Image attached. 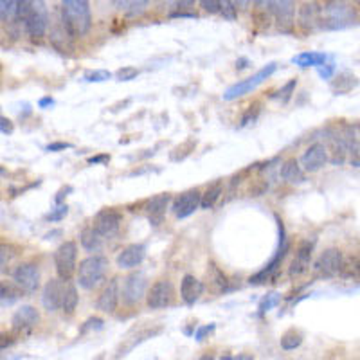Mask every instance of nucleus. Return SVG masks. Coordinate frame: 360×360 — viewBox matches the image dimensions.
<instances>
[{"label": "nucleus", "instance_id": "1", "mask_svg": "<svg viewBox=\"0 0 360 360\" xmlns=\"http://www.w3.org/2000/svg\"><path fill=\"white\" fill-rule=\"evenodd\" d=\"M61 22L73 37L87 35L92 26L88 0H61Z\"/></svg>", "mask_w": 360, "mask_h": 360}, {"label": "nucleus", "instance_id": "2", "mask_svg": "<svg viewBox=\"0 0 360 360\" xmlns=\"http://www.w3.org/2000/svg\"><path fill=\"white\" fill-rule=\"evenodd\" d=\"M357 13L348 0H326L321 8L324 29H344L355 22Z\"/></svg>", "mask_w": 360, "mask_h": 360}, {"label": "nucleus", "instance_id": "3", "mask_svg": "<svg viewBox=\"0 0 360 360\" xmlns=\"http://www.w3.org/2000/svg\"><path fill=\"white\" fill-rule=\"evenodd\" d=\"M108 270V260L105 256H88L78 267V283L85 290H94Z\"/></svg>", "mask_w": 360, "mask_h": 360}, {"label": "nucleus", "instance_id": "4", "mask_svg": "<svg viewBox=\"0 0 360 360\" xmlns=\"http://www.w3.org/2000/svg\"><path fill=\"white\" fill-rule=\"evenodd\" d=\"M76 260H78V245L74 242H64L55 251V267L58 278L70 281L76 272Z\"/></svg>", "mask_w": 360, "mask_h": 360}, {"label": "nucleus", "instance_id": "5", "mask_svg": "<svg viewBox=\"0 0 360 360\" xmlns=\"http://www.w3.org/2000/svg\"><path fill=\"white\" fill-rule=\"evenodd\" d=\"M276 70H278V65L276 64L265 65V67L260 68L254 76H251V78H247V79H243V82L236 83V85H233V87H229L227 91L224 92V100L234 101V100H238V97L245 96V94H249L251 91H254V88L260 87L261 83H263L265 79H269L270 76L276 73Z\"/></svg>", "mask_w": 360, "mask_h": 360}, {"label": "nucleus", "instance_id": "6", "mask_svg": "<svg viewBox=\"0 0 360 360\" xmlns=\"http://www.w3.org/2000/svg\"><path fill=\"white\" fill-rule=\"evenodd\" d=\"M47 22H49V17H47L44 0H31L29 11L26 15V20H23V26H26V31L29 32V37H44L47 31Z\"/></svg>", "mask_w": 360, "mask_h": 360}, {"label": "nucleus", "instance_id": "7", "mask_svg": "<svg viewBox=\"0 0 360 360\" xmlns=\"http://www.w3.org/2000/svg\"><path fill=\"white\" fill-rule=\"evenodd\" d=\"M278 227H279V247H278V251H276V256H274L272 260H270V263L267 265L263 270H260V272L254 274V276L249 279L251 285H261V283L269 281V279L274 276V272L278 270L279 265H281L285 254H287L288 243H287V238H285V227H283L281 220H278Z\"/></svg>", "mask_w": 360, "mask_h": 360}, {"label": "nucleus", "instance_id": "8", "mask_svg": "<svg viewBox=\"0 0 360 360\" xmlns=\"http://www.w3.org/2000/svg\"><path fill=\"white\" fill-rule=\"evenodd\" d=\"M13 281L17 287H20L23 292L32 294L40 288V270L37 263H20L13 270Z\"/></svg>", "mask_w": 360, "mask_h": 360}, {"label": "nucleus", "instance_id": "9", "mask_svg": "<svg viewBox=\"0 0 360 360\" xmlns=\"http://www.w3.org/2000/svg\"><path fill=\"white\" fill-rule=\"evenodd\" d=\"M326 132L335 137L339 142H342L348 148L350 155L353 151L360 150V123H341L328 128Z\"/></svg>", "mask_w": 360, "mask_h": 360}, {"label": "nucleus", "instance_id": "10", "mask_svg": "<svg viewBox=\"0 0 360 360\" xmlns=\"http://www.w3.org/2000/svg\"><path fill=\"white\" fill-rule=\"evenodd\" d=\"M173 301V285L168 279H159L153 283L150 292L146 296V303L151 310H162L166 306L171 305Z\"/></svg>", "mask_w": 360, "mask_h": 360}, {"label": "nucleus", "instance_id": "11", "mask_svg": "<svg viewBox=\"0 0 360 360\" xmlns=\"http://www.w3.org/2000/svg\"><path fill=\"white\" fill-rule=\"evenodd\" d=\"M121 222H123V216L121 213L115 209H101L100 213L94 216V229L103 238H112L117 234L119 227H121Z\"/></svg>", "mask_w": 360, "mask_h": 360}, {"label": "nucleus", "instance_id": "12", "mask_svg": "<svg viewBox=\"0 0 360 360\" xmlns=\"http://www.w3.org/2000/svg\"><path fill=\"white\" fill-rule=\"evenodd\" d=\"M146 292V276L142 272H133L124 279L123 285V301L128 306L137 305Z\"/></svg>", "mask_w": 360, "mask_h": 360}, {"label": "nucleus", "instance_id": "13", "mask_svg": "<svg viewBox=\"0 0 360 360\" xmlns=\"http://www.w3.org/2000/svg\"><path fill=\"white\" fill-rule=\"evenodd\" d=\"M328 160V148L324 146L323 142H314V144L303 153L301 166L306 173H315V171H319L321 168H324V164H326Z\"/></svg>", "mask_w": 360, "mask_h": 360}, {"label": "nucleus", "instance_id": "14", "mask_svg": "<svg viewBox=\"0 0 360 360\" xmlns=\"http://www.w3.org/2000/svg\"><path fill=\"white\" fill-rule=\"evenodd\" d=\"M344 269V256L339 249H328L319 256V260L315 263V270L326 278H333Z\"/></svg>", "mask_w": 360, "mask_h": 360}, {"label": "nucleus", "instance_id": "15", "mask_svg": "<svg viewBox=\"0 0 360 360\" xmlns=\"http://www.w3.org/2000/svg\"><path fill=\"white\" fill-rule=\"evenodd\" d=\"M200 204L202 195L196 191V189H191V191L182 193L178 198H175L171 211H173V214L178 220H184L187 218V216H191V214L200 207Z\"/></svg>", "mask_w": 360, "mask_h": 360}, {"label": "nucleus", "instance_id": "16", "mask_svg": "<svg viewBox=\"0 0 360 360\" xmlns=\"http://www.w3.org/2000/svg\"><path fill=\"white\" fill-rule=\"evenodd\" d=\"M64 288L65 283L61 278L47 281V285L44 287V292H41V305H44L47 312H56L58 308H61Z\"/></svg>", "mask_w": 360, "mask_h": 360}, {"label": "nucleus", "instance_id": "17", "mask_svg": "<svg viewBox=\"0 0 360 360\" xmlns=\"http://www.w3.org/2000/svg\"><path fill=\"white\" fill-rule=\"evenodd\" d=\"M144 258H146V247L142 243H132V245L124 247L123 251L119 252L115 261H117L119 269L130 270L139 267L144 261Z\"/></svg>", "mask_w": 360, "mask_h": 360}, {"label": "nucleus", "instance_id": "18", "mask_svg": "<svg viewBox=\"0 0 360 360\" xmlns=\"http://www.w3.org/2000/svg\"><path fill=\"white\" fill-rule=\"evenodd\" d=\"M40 321V314L37 312V308L26 305L20 306L19 310L13 314V319H11V324H13V330L17 333L22 332H29L38 324Z\"/></svg>", "mask_w": 360, "mask_h": 360}, {"label": "nucleus", "instance_id": "19", "mask_svg": "<svg viewBox=\"0 0 360 360\" xmlns=\"http://www.w3.org/2000/svg\"><path fill=\"white\" fill-rule=\"evenodd\" d=\"M274 15H276L279 29L290 31L294 26V17H296V2L294 0H276Z\"/></svg>", "mask_w": 360, "mask_h": 360}, {"label": "nucleus", "instance_id": "20", "mask_svg": "<svg viewBox=\"0 0 360 360\" xmlns=\"http://www.w3.org/2000/svg\"><path fill=\"white\" fill-rule=\"evenodd\" d=\"M119 296H121V292H119V279L117 278L110 279L108 285L103 288L100 299H97V310L105 312V314H112V312H115L119 303Z\"/></svg>", "mask_w": 360, "mask_h": 360}, {"label": "nucleus", "instance_id": "21", "mask_svg": "<svg viewBox=\"0 0 360 360\" xmlns=\"http://www.w3.org/2000/svg\"><path fill=\"white\" fill-rule=\"evenodd\" d=\"M312 249H314V247L308 242L301 243V247L297 249L296 258H294L292 265H290V270H288L290 278H299V276H303L305 272H308L312 261Z\"/></svg>", "mask_w": 360, "mask_h": 360}, {"label": "nucleus", "instance_id": "22", "mask_svg": "<svg viewBox=\"0 0 360 360\" xmlns=\"http://www.w3.org/2000/svg\"><path fill=\"white\" fill-rule=\"evenodd\" d=\"M202 292H204L202 281H198L191 274L184 276L182 281H180V297H182V301L186 303V305H195V303L200 299Z\"/></svg>", "mask_w": 360, "mask_h": 360}, {"label": "nucleus", "instance_id": "23", "mask_svg": "<svg viewBox=\"0 0 360 360\" xmlns=\"http://www.w3.org/2000/svg\"><path fill=\"white\" fill-rule=\"evenodd\" d=\"M299 26L305 31H314V29L321 28V8L315 2H306L299 10Z\"/></svg>", "mask_w": 360, "mask_h": 360}, {"label": "nucleus", "instance_id": "24", "mask_svg": "<svg viewBox=\"0 0 360 360\" xmlns=\"http://www.w3.org/2000/svg\"><path fill=\"white\" fill-rule=\"evenodd\" d=\"M169 200H171V196L168 195V193H164V195H157L153 196V198H150L146 204V213H148V218H150V222L153 225H159L160 222H162V218H164V213L166 209H168V204Z\"/></svg>", "mask_w": 360, "mask_h": 360}, {"label": "nucleus", "instance_id": "25", "mask_svg": "<svg viewBox=\"0 0 360 360\" xmlns=\"http://www.w3.org/2000/svg\"><path fill=\"white\" fill-rule=\"evenodd\" d=\"M279 177L288 184H301L305 182V169L296 159H288L287 162H283Z\"/></svg>", "mask_w": 360, "mask_h": 360}, {"label": "nucleus", "instance_id": "26", "mask_svg": "<svg viewBox=\"0 0 360 360\" xmlns=\"http://www.w3.org/2000/svg\"><path fill=\"white\" fill-rule=\"evenodd\" d=\"M103 240H105V238L97 233L96 229H94V225H92V227L83 229L82 234H79V243H82V247L87 252L101 251V247H103Z\"/></svg>", "mask_w": 360, "mask_h": 360}, {"label": "nucleus", "instance_id": "27", "mask_svg": "<svg viewBox=\"0 0 360 360\" xmlns=\"http://www.w3.org/2000/svg\"><path fill=\"white\" fill-rule=\"evenodd\" d=\"M326 59L328 56L324 55V53H301V55H297L292 58V64L299 65V67H321V65L326 64Z\"/></svg>", "mask_w": 360, "mask_h": 360}, {"label": "nucleus", "instance_id": "28", "mask_svg": "<svg viewBox=\"0 0 360 360\" xmlns=\"http://www.w3.org/2000/svg\"><path fill=\"white\" fill-rule=\"evenodd\" d=\"M76 306H78V290H76L73 283L65 281L64 297H61V310L67 315H70L74 314Z\"/></svg>", "mask_w": 360, "mask_h": 360}, {"label": "nucleus", "instance_id": "29", "mask_svg": "<svg viewBox=\"0 0 360 360\" xmlns=\"http://www.w3.org/2000/svg\"><path fill=\"white\" fill-rule=\"evenodd\" d=\"M220 195H222V184L216 182L202 195V209H211L216 202H218Z\"/></svg>", "mask_w": 360, "mask_h": 360}, {"label": "nucleus", "instance_id": "30", "mask_svg": "<svg viewBox=\"0 0 360 360\" xmlns=\"http://www.w3.org/2000/svg\"><path fill=\"white\" fill-rule=\"evenodd\" d=\"M23 290L22 288H15L13 285H6V283H2V290H0V299H2V306H10L13 305L17 299L20 297V294H22Z\"/></svg>", "mask_w": 360, "mask_h": 360}, {"label": "nucleus", "instance_id": "31", "mask_svg": "<svg viewBox=\"0 0 360 360\" xmlns=\"http://www.w3.org/2000/svg\"><path fill=\"white\" fill-rule=\"evenodd\" d=\"M337 79H339V82L333 83V88H335V92H337V94L350 92L351 88L355 87L357 83H359V82H357L355 76H351V74H341Z\"/></svg>", "mask_w": 360, "mask_h": 360}, {"label": "nucleus", "instance_id": "32", "mask_svg": "<svg viewBox=\"0 0 360 360\" xmlns=\"http://www.w3.org/2000/svg\"><path fill=\"white\" fill-rule=\"evenodd\" d=\"M301 342H303V337L299 335V333L288 332V333H285V335H283L281 342H279V344H281V348L285 351H292V350H296V348L301 346Z\"/></svg>", "mask_w": 360, "mask_h": 360}, {"label": "nucleus", "instance_id": "33", "mask_svg": "<svg viewBox=\"0 0 360 360\" xmlns=\"http://www.w3.org/2000/svg\"><path fill=\"white\" fill-rule=\"evenodd\" d=\"M279 301H281V296H279L278 292L267 294V296H265L263 299H261L260 308H258V310H260V315H263V314H267V312H269V310H272L274 306L279 305Z\"/></svg>", "mask_w": 360, "mask_h": 360}, {"label": "nucleus", "instance_id": "34", "mask_svg": "<svg viewBox=\"0 0 360 360\" xmlns=\"http://www.w3.org/2000/svg\"><path fill=\"white\" fill-rule=\"evenodd\" d=\"M296 87H297L296 79H290V82H288L287 85H285V87L281 88V91L274 92V94L270 97H272V100H279V101H281V103H287V101L290 100V97H292V94H294V91H296Z\"/></svg>", "mask_w": 360, "mask_h": 360}, {"label": "nucleus", "instance_id": "35", "mask_svg": "<svg viewBox=\"0 0 360 360\" xmlns=\"http://www.w3.org/2000/svg\"><path fill=\"white\" fill-rule=\"evenodd\" d=\"M17 6H19V0H0V17H2V22H8V19L17 11Z\"/></svg>", "mask_w": 360, "mask_h": 360}, {"label": "nucleus", "instance_id": "36", "mask_svg": "<svg viewBox=\"0 0 360 360\" xmlns=\"http://www.w3.org/2000/svg\"><path fill=\"white\" fill-rule=\"evenodd\" d=\"M150 4V0H130V4L126 8L128 17H139V15L144 13V10Z\"/></svg>", "mask_w": 360, "mask_h": 360}, {"label": "nucleus", "instance_id": "37", "mask_svg": "<svg viewBox=\"0 0 360 360\" xmlns=\"http://www.w3.org/2000/svg\"><path fill=\"white\" fill-rule=\"evenodd\" d=\"M220 15L225 20L236 19V4H234V0H220Z\"/></svg>", "mask_w": 360, "mask_h": 360}, {"label": "nucleus", "instance_id": "38", "mask_svg": "<svg viewBox=\"0 0 360 360\" xmlns=\"http://www.w3.org/2000/svg\"><path fill=\"white\" fill-rule=\"evenodd\" d=\"M112 78V74L108 70H91L83 76V79L88 83H103V82H108Z\"/></svg>", "mask_w": 360, "mask_h": 360}, {"label": "nucleus", "instance_id": "39", "mask_svg": "<svg viewBox=\"0 0 360 360\" xmlns=\"http://www.w3.org/2000/svg\"><path fill=\"white\" fill-rule=\"evenodd\" d=\"M115 76H117L119 82H132V79H135L137 76H139V70H137L135 67H123L119 68L117 73H115Z\"/></svg>", "mask_w": 360, "mask_h": 360}, {"label": "nucleus", "instance_id": "40", "mask_svg": "<svg viewBox=\"0 0 360 360\" xmlns=\"http://www.w3.org/2000/svg\"><path fill=\"white\" fill-rule=\"evenodd\" d=\"M67 213H68V207H67V205L58 204V207H56V209L50 211V213L47 214L46 218L49 220V222H59V220H64L65 216H67Z\"/></svg>", "mask_w": 360, "mask_h": 360}, {"label": "nucleus", "instance_id": "41", "mask_svg": "<svg viewBox=\"0 0 360 360\" xmlns=\"http://www.w3.org/2000/svg\"><path fill=\"white\" fill-rule=\"evenodd\" d=\"M202 10L209 15L220 13V0H200Z\"/></svg>", "mask_w": 360, "mask_h": 360}, {"label": "nucleus", "instance_id": "42", "mask_svg": "<svg viewBox=\"0 0 360 360\" xmlns=\"http://www.w3.org/2000/svg\"><path fill=\"white\" fill-rule=\"evenodd\" d=\"M103 324L105 323H103V319H100V317H91V319L82 326V333H87L88 330H101L103 328Z\"/></svg>", "mask_w": 360, "mask_h": 360}, {"label": "nucleus", "instance_id": "43", "mask_svg": "<svg viewBox=\"0 0 360 360\" xmlns=\"http://www.w3.org/2000/svg\"><path fill=\"white\" fill-rule=\"evenodd\" d=\"M256 8L263 13H269V11H274V6H276V0H254Z\"/></svg>", "mask_w": 360, "mask_h": 360}, {"label": "nucleus", "instance_id": "44", "mask_svg": "<svg viewBox=\"0 0 360 360\" xmlns=\"http://www.w3.org/2000/svg\"><path fill=\"white\" fill-rule=\"evenodd\" d=\"M196 0H177L175 2V10L178 11V13H182V11H187L191 10L193 6H195Z\"/></svg>", "mask_w": 360, "mask_h": 360}, {"label": "nucleus", "instance_id": "45", "mask_svg": "<svg viewBox=\"0 0 360 360\" xmlns=\"http://www.w3.org/2000/svg\"><path fill=\"white\" fill-rule=\"evenodd\" d=\"M213 330H214V324H207V326H202V328H198V330H196V332H195V339H196V341H198V342L204 341L205 335H209V333L213 332Z\"/></svg>", "mask_w": 360, "mask_h": 360}, {"label": "nucleus", "instance_id": "46", "mask_svg": "<svg viewBox=\"0 0 360 360\" xmlns=\"http://www.w3.org/2000/svg\"><path fill=\"white\" fill-rule=\"evenodd\" d=\"M0 258H2L0 270H2V272H6V267H8V263H10V249H8L6 245L0 247Z\"/></svg>", "mask_w": 360, "mask_h": 360}, {"label": "nucleus", "instance_id": "47", "mask_svg": "<svg viewBox=\"0 0 360 360\" xmlns=\"http://www.w3.org/2000/svg\"><path fill=\"white\" fill-rule=\"evenodd\" d=\"M0 130H2L4 135H10V133H13V124H11L10 119L0 117Z\"/></svg>", "mask_w": 360, "mask_h": 360}, {"label": "nucleus", "instance_id": "48", "mask_svg": "<svg viewBox=\"0 0 360 360\" xmlns=\"http://www.w3.org/2000/svg\"><path fill=\"white\" fill-rule=\"evenodd\" d=\"M67 148H73V144H68V142H50L46 150L47 151H64V150H67Z\"/></svg>", "mask_w": 360, "mask_h": 360}, {"label": "nucleus", "instance_id": "49", "mask_svg": "<svg viewBox=\"0 0 360 360\" xmlns=\"http://www.w3.org/2000/svg\"><path fill=\"white\" fill-rule=\"evenodd\" d=\"M333 70H335V67H333V65H321V67H319V76H321V78H324V79H328V78H332Z\"/></svg>", "mask_w": 360, "mask_h": 360}, {"label": "nucleus", "instance_id": "50", "mask_svg": "<svg viewBox=\"0 0 360 360\" xmlns=\"http://www.w3.org/2000/svg\"><path fill=\"white\" fill-rule=\"evenodd\" d=\"M70 191H73V187H64V189H59L58 195H56V198H55L56 204H61L65 196H67V193H70Z\"/></svg>", "mask_w": 360, "mask_h": 360}, {"label": "nucleus", "instance_id": "51", "mask_svg": "<svg viewBox=\"0 0 360 360\" xmlns=\"http://www.w3.org/2000/svg\"><path fill=\"white\" fill-rule=\"evenodd\" d=\"M350 162H351V166H353V168H360V150H357V151H353V153H351Z\"/></svg>", "mask_w": 360, "mask_h": 360}, {"label": "nucleus", "instance_id": "52", "mask_svg": "<svg viewBox=\"0 0 360 360\" xmlns=\"http://www.w3.org/2000/svg\"><path fill=\"white\" fill-rule=\"evenodd\" d=\"M110 160L108 155H97V157H91L88 159V164H101V162H106Z\"/></svg>", "mask_w": 360, "mask_h": 360}, {"label": "nucleus", "instance_id": "53", "mask_svg": "<svg viewBox=\"0 0 360 360\" xmlns=\"http://www.w3.org/2000/svg\"><path fill=\"white\" fill-rule=\"evenodd\" d=\"M53 105H55V100H53V97H41V100L38 101V106H40V108H47V106Z\"/></svg>", "mask_w": 360, "mask_h": 360}, {"label": "nucleus", "instance_id": "54", "mask_svg": "<svg viewBox=\"0 0 360 360\" xmlns=\"http://www.w3.org/2000/svg\"><path fill=\"white\" fill-rule=\"evenodd\" d=\"M112 2L117 10H126L128 4H130V0H112Z\"/></svg>", "mask_w": 360, "mask_h": 360}, {"label": "nucleus", "instance_id": "55", "mask_svg": "<svg viewBox=\"0 0 360 360\" xmlns=\"http://www.w3.org/2000/svg\"><path fill=\"white\" fill-rule=\"evenodd\" d=\"M234 4H236V8H247V6L251 4V0H234Z\"/></svg>", "mask_w": 360, "mask_h": 360}, {"label": "nucleus", "instance_id": "56", "mask_svg": "<svg viewBox=\"0 0 360 360\" xmlns=\"http://www.w3.org/2000/svg\"><path fill=\"white\" fill-rule=\"evenodd\" d=\"M247 64H249V59L242 58V59H238V61H236V67H238V68H245Z\"/></svg>", "mask_w": 360, "mask_h": 360}, {"label": "nucleus", "instance_id": "57", "mask_svg": "<svg viewBox=\"0 0 360 360\" xmlns=\"http://www.w3.org/2000/svg\"><path fill=\"white\" fill-rule=\"evenodd\" d=\"M355 2H357V4H359V6H360V0H355Z\"/></svg>", "mask_w": 360, "mask_h": 360}, {"label": "nucleus", "instance_id": "58", "mask_svg": "<svg viewBox=\"0 0 360 360\" xmlns=\"http://www.w3.org/2000/svg\"><path fill=\"white\" fill-rule=\"evenodd\" d=\"M359 270H360V261H359Z\"/></svg>", "mask_w": 360, "mask_h": 360}]
</instances>
